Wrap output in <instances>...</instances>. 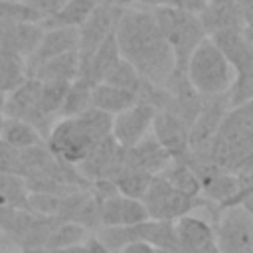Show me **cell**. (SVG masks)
<instances>
[{"instance_id": "cell-5", "label": "cell", "mask_w": 253, "mask_h": 253, "mask_svg": "<svg viewBox=\"0 0 253 253\" xmlns=\"http://www.w3.org/2000/svg\"><path fill=\"white\" fill-rule=\"evenodd\" d=\"M142 204L146 206L150 219H160V221H176L184 215H190V211L196 208L211 206L202 196L194 198V196H188V194L176 190L162 176L152 178V182L142 198ZM213 213H215V208H213Z\"/></svg>"}, {"instance_id": "cell-22", "label": "cell", "mask_w": 253, "mask_h": 253, "mask_svg": "<svg viewBox=\"0 0 253 253\" xmlns=\"http://www.w3.org/2000/svg\"><path fill=\"white\" fill-rule=\"evenodd\" d=\"M158 176H162L168 184H172L176 190H180L188 196H194V198L202 196L200 180H198V176H196V172L188 160H172L166 166V170Z\"/></svg>"}, {"instance_id": "cell-2", "label": "cell", "mask_w": 253, "mask_h": 253, "mask_svg": "<svg viewBox=\"0 0 253 253\" xmlns=\"http://www.w3.org/2000/svg\"><path fill=\"white\" fill-rule=\"evenodd\" d=\"M111 132L113 117L91 107L79 117L59 119L51 126L45 144L57 160L79 166L103 138L111 136Z\"/></svg>"}, {"instance_id": "cell-35", "label": "cell", "mask_w": 253, "mask_h": 253, "mask_svg": "<svg viewBox=\"0 0 253 253\" xmlns=\"http://www.w3.org/2000/svg\"><path fill=\"white\" fill-rule=\"evenodd\" d=\"M237 8L243 20V26L253 24V0H237Z\"/></svg>"}, {"instance_id": "cell-37", "label": "cell", "mask_w": 253, "mask_h": 253, "mask_svg": "<svg viewBox=\"0 0 253 253\" xmlns=\"http://www.w3.org/2000/svg\"><path fill=\"white\" fill-rule=\"evenodd\" d=\"M235 206H241V208L253 217V192H245V194H241V196L237 198Z\"/></svg>"}, {"instance_id": "cell-30", "label": "cell", "mask_w": 253, "mask_h": 253, "mask_svg": "<svg viewBox=\"0 0 253 253\" xmlns=\"http://www.w3.org/2000/svg\"><path fill=\"white\" fill-rule=\"evenodd\" d=\"M61 206V196L43 194V192H30L28 196V210L42 217H57Z\"/></svg>"}, {"instance_id": "cell-6", "label": "cell", "mask_w": 253, "mask_h": 253, "mask_svg": "<svg viewBox=\"0 0 253 253\" xmlns=\"http://www.w3.org/2000/svg\"><path fill=\"white\" fill-rule=\"evenodd\" d=\"M213 235L219 253H253V217L241 206L215 213Z\"/></svg>"}, {"instance_id": "cell-42", "label": "cell", "mask_w": 253, "mask_h": 253, "mask_svg": "<svg viewBox=\"0 0 253 253\" xmlns=\"http://www.w3.org/2000/svg\"><path fill=\"white\" fill-rule=\"evenodd\" d=\"M0 47H2V28H0Z\"/></svg>"}, {"instance_id": "cell-17", "label": "cell", "mask_w": 253, "mask_h": 253, "mask_svg": "<svg viewBox=\"0 0 253 253\" xmlns=\"http://www.w3.org/2000/svg\"><path fill=\"white\" fill-rule=\"evenodd\" d=\"M121 57H123V55H121L117 38L111 36L109 40H105V42L101 43V47H99L91 57H87L85 61L79 63V77L91 81L93 85H97V83H101V81L105 79V75L109 73V69H111Z\"/></svg>"}, {"instance_id": "cell-41", "label": "cell", "mask_w": 253, "mask_h": 253, "mask_svg": "<svg viewBox=\"0 0 253 253\" xmlns=\"http://www.w3.org/2000/svg\"><path fill=\"white\" fill-rule=\"evenodd\" d=\"M154 253H176V251H162V249H156Z\"/></svg>"}, {"instance_id": "cell-16", "label": "cell", "mask_w": 253, "mask_h": 253, "mask_svg": "<svg viewBox=\"0 0 253 253\" xmlns=\"http://www.w3.org/2000/svg\"><path fill=\"white\" fill-rule=\"evenodd\" d=\"M210 38L219 47V51L225 55L235 75L253 71V49L243 38L241 30H221V32L211 34Z\"/></svg>"}, {"instance_id": "cell-7", "label": "cell", "mask_w": 253, "mask_h": 253, "mask_svg": "<svg viewBox=\"0 0 253 253\" xmlns=\"http://www.w3.org/2000/svg\"><path fill=\"white\" fill-rule=\"evenodd\" d=\"M123 12H125L123 8H117V6L107 4L103 0L97 4V8L93 10V14L77 30V34H79V47H77L79 63L85 61L87 57H91L101 47V43L105 40H109L111 36H115Z\"/></svg>"}, {"instance_id": "cell-15", "label": "cell", "mask_w": 253, "mask_h": 253, "mask_svg": "<svg viewBox=\"0 0 253 253\" xmlns=\"http://www.w3.org/2000/svg\"><path fill=\"white\" fill-rule=\"evenodd\" d=\"M172 162L170 154L158 144L156 138H144L132 148H125V164L126 168L142 170L150 176H158Z\"/></svg>"}, {"instance_id": "cell-38", "label": "cell", "mask_w": 253, "mask_h": 253, "mask_svg": "<svg viewBox=\"0 0 253 253\" xmlns=\"http://www.w3.org/2000/svg\"><path fill=\"white\" fill-rule=\"evenodd\" d=\"M136 4H140L142 8H148V10H152V8H160V6H166V4H168V0H136Z\"/></svg>"}, {"instance_id": "cell-8", "label": "cell", "mask_w": 253, "mask_h": 253, "mask_svg": "<svg viewBox=\"0 0 253 253\" xmlns=\"http://www.w3.org/2000/svg\"><path fill=\"white\" fill-rule=\"evenodd\" d=\"M156 117V109L148 103L138 101L130 109L113 117V138L119 142L121 148H132L140 140L148 136Z\"/></svg>"}, {"instance_id": "cell-3", "label": "cell", "mask_w": 253, "mask_h": 253, "mask_svg": "<svg viewBox=\"0 0 253 253\" xmlns=\"http://www.w3.org/2000/svg\"><path fill=\"white\" fill-rule=\"evenodd\" d=\"M184 73L202 99L227 95L235 81L233 67L210 36L194 49Z\"/></svg>"}, {"instance_id": "cell-13", "label": "cell", "mask_w": 253, "mask_h": 253, "mask_svg": "<svg viewBox=\"0 0 253 253\" xmlns=\"http://www.w3.org/2000/svg\"><path fill=\"white\" fill-rule=\"evenodd\" d=\"M150 219L142 200L125 198L121 194L101 202V227H126Z\"/></svg>"}, {"instance_id": "cell-44", "label": "cell", "mask_w": 253, "mask_h": 253, "mask_svg": "<svg viewBox=\"0 0 253 253\" xmlns=\"http://www.w3.org/2000/svg\"><path fill=\"white\" fill-rule=\"evenodd\" d=\"M4 2H12V0H4Z\"/></svg>"}, {"instance_id": "cell-14", "label": "cell", "mask_w": 253, "mask_h": 253, "mask_svg": "<svg viewBox=\"0 0 253 253\" xmlns=\"http://www.w3.org/2000/svg\"><path fill=\"white\" fill-rule=\"evenodd\" d=\"M43 28L38 22H20L2 26V47L0 51L12 53L20 59H28L43 38Z\"/></svg>"}, {"instance_id": "cell-19", "label": "cell", "mask_w": 253, "mask_h": 253, "mask_svg": "<svg viewBox=\"0 0 253 253\" xmlns=\"http://www.w3.org/2000/svg\"><path fill=\"white\" fill-rule=\"evenodd\" d=\"M77 77H79V53L77 51H69V53L57 55L53 59H47L32 75V79H38L42 83H47V81L71 83Z\"/></svg>"}, {"instance_id": "cell-11", "label": "cell", "mask_w": 253, "mask_h": 253, "mask_svg": "<svg viewBox=\"0 0 253 253\" xmlns=\"http://www.w3.org/2000/svg\"><path fill=\"white\" fill-rule=\"evenodd\" d=\"M176 241H178V253H213L215 247V235L213 225L208 221L196 217V215H184L174 221Z\"/></svg>"}, {"instance_id": "cell-33", "label": "cell", "mask_w": 253, "mask_h": 253, "mask_svg": "<svg viewBox=\"0 0 253 253\" xmlns=\"http://www.w3.org/2000/svg\"><path fill=\"white\" fill-rule=\"evenodd\" d=\"M170 8H178V10H184V12H192V14H202L208 6V0H168Z\"/></svg>"}, {"instance_id": "cell-18", "label": "cell", "mask_w": 253, "mask_h": 253, "mask_svg": "<svg viewBox=\"0 0 253 253\" xmlns=\"http://www.w3.org/2000/svg\"><path fill=\"white\" fill-rule=\"evenodd\" d=\"M138 101H140L138 95H134L130 91H125V89H119V87H113V85H107V83H97L93 87L91 107L115 117V115H119L126 109H130Z\"/></svg>"}, {"instance_id": "cell-39", "label": "cell", "mask_w": 253, "mask_h": 253, "mask_svg": "<svg viewBox=\"0 0 253 253\" xmlns=\"http://www.w3.org/2000/svg\"><path fill=\"white\" fill-rule=\"evenodd\" d=\"M241 32H243V38L247 40V43H249L251 49H253V24H245V26L241 28Z\"/></svg>"}, {"instance_id": "cell-20", "label": "cell", "mask_w": 253, "mask_h": 253, "mask_svg": "<svg viewBox=\"0 0 253 253\" xmlns=\"http://www.w3.org/2000/svg\"><path fill=\"white\" fill-rule=\"evenodd\" d=\"M101 0H67L65 6L53 14L51 18L42 22L43 30H51V28H71V30H79L85 20L93 14V10L97 8Z\"/></svg>"}, {"instance_id": "cell-27", "label": "cell", "mask_w": 253, "mask_h": 253, "mask_svg": "<svg viewBox=\"0 0 253 253\" xmlns=\"http://www.w3.org/2000/svg\"><path fill=\"white\" fill-rule=\"evenodd\" d=\"M26 79H30L28 69H26V61L12 55V53L0 51V91L4 95H8L16 87H20Z\"/></svg>"}, {"instance_id": "cell-36", "label": "cell", "mask_w": 253, "mask_h": 253, "mask_svg": "<svg viewBox=\"0 0 253 253\" xmlns=\"http://www.w3.org/2000/svg\"><path fill=\"white\" fill-rule=\"evenodd\" d=\"M156 249L142 243V241H132V243H126L119 253H154Z\"/></svg>"}, {"instance_id": "cell-23", "label": "cell", "mask_w": 253, "mask_h": 253, "mask_svg": "<svg viewBox=\"0 0 253 253\" xmlns=\"http://www.w3.org/2000/svg\"><path fill=\"white\" fill-rule=\"evenodd\" d=\"M93 83L87 79L77 77L75 81L69 83L59 119H71V117H79L81 113L91 109V97H93Z\"/></svg>"}, {"instance_id": "cell-10", "label": "cell", "mask_w": 253, "mask_h": 253, "mask_svg": "<svg viewBox=\"0 0 253 253\" xmlns=\"http://www.w3.org/2000/svg\"><path fill=\"white\" fill-rule=\"evenodd\" d=\"M40 95H42V81L32 77L26 79L20 87H16L12 93L4 97L2 115L6 119L26 121L38 130L40 128Z\"/></svg>"}, {"instance_id": "cell-1", "label": "cell", "mask_w": 253, "mask_h": 253, "mask_svg": "<svg viewBox=\"0 0 253 253\" xmlns=\"http://www.w3.org/2000/svg\"><path fill=\"white\" fill-rule=\"evenodd\" d=\"M123 59L152 85H162L176 69L174 53L166 43L152 10L126 8L115 32Z\"/></svg>"}, {"instance_id": "cell-43", "label": "cell", "mask_w": 253, "mask_h": 253, "mask_svg": "<svg viewBox=\"0 0 253 253\" xmlns=\"http://www.w3.org/2000/svg\"><path fill=\"white\" fill-rule=\"evenodd\" d=\"M20 253H30V251H20Z\"/></svg>"}, {"instance_id": "cell-9", "label": "cell", "mask_w": 253, "mask_h": 253, "mask_svg": "<svg viewBox=\"0 0 253 253\" xmlns=\"http://www.w3.org/2000/svg\"><path fill=\"white\" fill-rule=\"evenodd\" d=\"M152 132L158 144L170 154L172 160H188L190 158V125L180 117L156 111Z\"/></svg>"}, {"instance_id": "cell-29", "label": "cell", "mask_w": 253, "mask_h": 253, "mask_svg": "<svg viewBox=\"0 0 253 253\" xmlns=\"http://www.w3.org/2000/svg\"><path fill=\"white\" fill-rule=\"evenodd\" d=\"M20 22H38L40 24V18L22 0H12V2L0 0V28L10 26V24H20Z\"/></svg>"}, {"instance_id": "cell-24", "label": "cell", "mask_w": 253, "mask_h": 253, "mask_svg": "<svg viewBox=\"0 0 253 253\" xmlns=\"http://www.w3.org/2000/svg\"><path fill=\"white\" fill-rule=\"evenodd\" d=\"M28 196H30V190L22 176L0 172V206L2 208L28 210Z\"/></svg>"}, {"instance_id": "cell-26", "label": "cell", "mask_w": 253, "mask_h": 253, "mask_svg": "<svg viewBox=\"0 0 253 253\" xmlns=\"http://www.w3.org/2000/svg\"><path fill=\"white\" fill-rule=\"evenodd\" d=\"M87 239V229L71 223V221H59L51 233L45 239V245L42 251H53V249H65V247H75L85 243Z\"/></svg>"}, {"instance_id": "cell-34", "label": "cell", "mask_w": 253, "mask_h": 253, "mask_svg": "<svg viewBox=\"0 0 253 253\" xmlns=\"http://www.w3.org/2000/svg\"><path fill=\"white\" fill-rule=\"evenodd\" d=\"M85 253H111V251L97 235H91L85 239Z\"/></svg>"}, {"instance_id": "cell-45", "label": "cell", "mask_w": 253, "mask_h": 253, "mask_svg": "<svg viewBox=\"0 0 253 253\" xmlns=\"http://www.w3.org/2000/svg\"><path fill=\"white\" fill-rule=\"evenodd\" d=\"M213 253H219V251H213Z\"/></svg>"}, {"instance_id": "cell-40", "label": "cell", "mask_w": 253, "mask_h": 253, "mask_svg": "<svg viewBox=\"0 0 253 253\" xmlns=\"http://www.w3.org/2000/svg\"><path fill=\"white\" fill-rule=\"evenodd\" d=\"M4 97H6V95L0 91V109H2V105H4Z\"/></svg>"}, {"instance_id": "cell-25", "label": "cell", "mask_w": 253, "mask_h": 253, "mask_svg": "<svg viewBox=\"0 0 253 253\" xmlns=\"http://www.w3.org/2000/svg\"><path fill=\"white\" fill-rule=\"evenodd\" d=\"M101 83H107V85H113V87H119V89H125V91H130L134 95H138L140 99V93L146 85V79L134 69V65H130L126 59H119L111 69L109 73L105 75V79Z\"/></svg>"}, {"instance_id": "cell-32", "label": "cell", "mask_w": 253, "mask_h": 253, "mask_svg": "<svg viewBox=\"0 0 253 253\" xmlns=\"http://www.w3.org/2000/svg\"><path fill=\"white\" fill-rule=\"evenodd\" d=\"M38 18H40V24L47 18H51L53 14H57L67 0H22Z\"/></svg>"}, {"instance_id": "cell-28", "label": "cell", "mask_w": 253, "mask_h": 253, "mask_svg": "<svg viewBox=\"0 0 253 253\" xmlns=\"http://www.w3.org/2000/svg\"><path fill=\"white\" fill-rule=\"evenodd\" d=\"M154 176L142 172V170H134V168H125L121 172V176L113 182L119 190L121 196L125 198H132V200H142L150 182H152Z\"/></svg>"}, {"instance_id": "cell-4", "label": "cell", "mask_w": 253, "mask_h": 253, "mask_svg": "<svg viewBox=\"0 0 253 253\" xmlns=\"http://www.w3.org/2000/svg\"><path fill=\"white\" fill-rule=\"evenodd\" d=\"M152 14H154V20H156L166 43L170 45V49L174 53L176 69L184 71L194 49L208 38L200 16L192 14V12L178 10V8H170V6L152 8Z\"/></svg>"}, {"instance_id": "cell-12", "label": "cell", "mask_w": 253, "mask_h": 253, "mask_svg": "<svg viewBox=\"0 0 253 253\" xmlns=\"http://www.w3.org/2000/svg\"><path fill=\"white\" fill-rule=\"evenodd\" d=\"M77 47H79V34H77V30H71V28H51V30H45L40 45L26 59L28 77H32L34 71L42 63H45L47 59H53V57L69 53V51H77Z\"/></svg>"}, {"instance_id": "cell-21", "label": "cell", "mask_w": 253, "mask_h": 253, "mask_svg": "<svg viewBox=\"0 0 253 253\" xmlns=\"http://www.w3.org/2000/svg\"><path fill=\"white\" fill-rule=\"evenodd\" d=\"M0 140L18 152L45 142L43 136L30 123L18 121V119H6V117H4L2 128H0Z\"/></svg>"}, {"instance_id": "cell-31", "label": "cell", "mask_w": 253, "mask_h": 253, "mask_svg": "<svg viewBox=\"0 0 253 253\" xmlns=\"http://www.w3.org/2000/svg\"><path fill=\"white\" fill-rule=\"evenodd\" d=\"M227 101H229L231 109L253 101V71L235 75V81H233V85L227 93Z\"/></svg>"}]
</instances>
